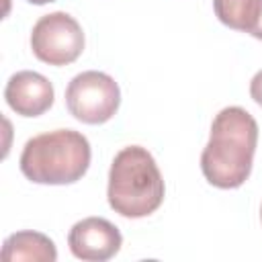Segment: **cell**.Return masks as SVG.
<instances>
[{"label":"cell","instance_id":"cell-7","mask_svg":"<svg viewBox=\"0 0 262 262\" xmlns=\"http://www.w3.org/2000/svg\"><path fill=\"white\" fill-rule=\"evenodd\" d=\"M4 98L16 115L39 117L51 108L55 90L43 74L33 70H20L8 78L4 86Z\"/></svg>","mask_w":262,"mask_h":262},{"label":"cell","instance_id":"cell-5","mask_svg":"<svg viewBox=\"0 0 262 262\" xmlns=\"http://www.w3.org/2000/svg\"><path fill=\"white\" fill-rule=\"evenodd\" d=\"M84 43L86 39L80 23L63 10L43 14L31 31V49L35 57L49 66H68L76 61L84 51Z\"/></svg>","mask_w":262,"mask_h":262},{"label":"cell","instance_id":"cell-9","mask_svg":"<svg viewBox=\"0 0 262 262\" xmlns=\"http://www.w3.org/2000/svg\"><path fill=\"white\" fill-rule=\"evenodd\" d=\"M258 0H213L215 16L229 29L248 33Z\"/></svg>","mask_w":262,"mask_h":262},{"label":"cell","instance_id":"cell-4","mask_svg":"<svg viewBox=\"0 0 262 262\" xmlns=\"http://www.w3.org/2000/svg\"><path fill=\"white\" fill-rule=\"evenodd\" d=\"M121 104V90L113 76L86 70L76 74L66 88V106L70 115L86 125H102L111 121Z\"/></svg>","mask_w":262,"mask_h":262},{"label":"cell","instance_id":"cell-12","mask_svg":"<svg viewBox=\"0 0 262 262\" xmlns=\"http://www.w3.org/2000/svg\"><path fill=\"white\" fill-rule=\"evenodd\" d=\"M27 2H31V4H37V6H41V4H47V2H55V0H27Z\"/></svg>","mask_w":262,"mask_h":262},{"label":"cell","instance_id":"cell-8","mask_svg":"<svg viewBox=\"0 0 262 262\" xmlns=\"http://www.w3.org/2000/svg\"><path fill=\"white\" fill-rule=\"evenodd\" d=\"M2 260L16 262V260H29V262H55L57 250L51 237H47L41 231L25 229L8 235L2 244Z\"/></svg>","mask_w":262,"mask_h":262},{"label":"cell","instance_id":"cell-10","mask_svg":"<svg viewBox=\"0 0 262 262\" xmlns=\"http://www.w3.org/2000/svg\"><path fill=\"white\" fill-rule=\"evenodd\" d=\"M250 96L258 106H262V70H258L250 80Z\"/></svg>","mask_w":262,"mask_h":262},{"label":"cell","instance_id":"cell-6","mask_svg":"<svg viewBox=\"0 0 262 262\" xmlns=\"http://www.w3.org/2000/svg\"><path fill=\"white\" fill-rule=\"evenodd\" d=\"M70 252L78 260L86 262H106L119 254L123 246V235L117 225L104 217H86L72 225L68 233Z\"/></svg>","mask_w":262,"mask_h":262},{"label":"cell","instance_id":"cell-11","mask_svg":"<svg viewBox=\"0 0 262 262\" xmlns=\"http://www.w3.org/2000/svg\"><path fill=\"white\" fill-rule=\"evenodd\" d=\"M248 35H252V37H256V39L262 41V0H258V4H256L254 20H252V27H250Z\"/></svg>","mask_w":262,"mask_h":262},{"label":"cell","instance_id":"cell-2","mask_svg":"<svg viewBox=\"0 0 262 262\" xmlns=\"http://www.w3.org/2000/svg\"><path fill=\"white\" fill-rule=\"evenodd\" d=\"M166 186L154 156L141 145L123 147L111 162L106 199L115 213L141 219L160 209Z\"/></svg>","mask_w":262,"mask_h":262},{"label":"cell","instance_id":"cell-13","mask_svg":"<svg viewBox=\"0 0 262 262\" xmlns=\"http://www.w3.org/2000/svg\"><path fill=\"white\" fill-rule=\"evenodd\" d=\"M260 221H262V205H260Z\"/></svg>","mask_w":262,"mask_h":262},{"label":"cell","instance_id":"cell-1","mask_svg":"<svg viewBox=\"0 0 262 262\" xmlns=\"http://www.w3.org/2000/svg\"><path fill=\"white\" fill-rule=\"evenodd\" d=\"M258 145V123L242 106L221 108L201 154V172L217 188H239L252 174Z\"/></svg>","mask_w":262,"mask_h":262},{"label":"cell","instance_id":"cell-3","mask_svg":"<svg viewBox=\"0 0 262 262\" xmlns=\"http://www.w3.org/2000/svg\"><path fill=\"white\" fill-rule=\"evenodd\" d=\"M90 141L74 129H55L31 137L18 158L23 176L35 184H74L90 168Z\"/></svg>","mask_w":262,"mask_h":262}]
</instances>
